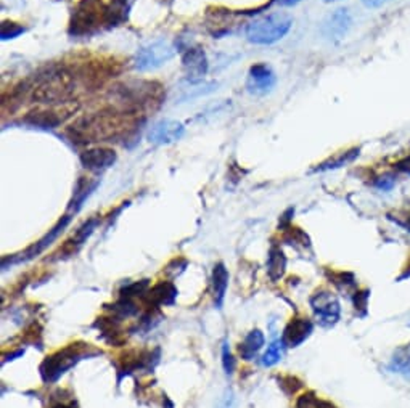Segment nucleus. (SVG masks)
I'll use <instances>...</instances> for the list:
<instances>
[{"label": "nucleus", "mask_w": 410, "mask_h": 408, "mask_svg": "<svg viewBox=\"0 0 410 408\" xmlns=\"http://www.w3.org/2000/svg\"><path fill=\"white\" fill-rule=\"evenodd\" d=\"M116 152L111 148L99 147V148H90L85 150L84 153H80V163L87 170L92 173H104V170L110 169L113 164L116 163Z\"/></svg>", "instance_id": "obj_9"}, {"label": "nucleus", "mask_w": 410, "mask_h": 408, "mask_svg": "<svg viewBox=\"0 0 410 408\" xmlns=\"http://www.w3.org/2000/svg\"><path fill=\"white\" fill-rule=\"evenodd\" d=\"M365 7L369 8H379V7H383V5L390 2V0H362Z\"/></svg>", "instance_id": "obj_29"}, {"label": "nucleus", "mask_w": 410, "mask_h": 408, "mask_svg": "<svg viewBox=\"0 0 410 408\" xmlns=\"http://www.w3.org/2000/svg\"><path fill=\"white\" fill-rule=\"evenodd\" d=\"M264 346V335L259 330H253L248 333V336L241 342L239 347V352L243 360H253L256 357V354L261 351Z\"/></svg>", "instance_id": "obj_17"}, {"label": "nucleus", "mask_w": 410, "mask_h": 408, "mask_svg": "<svg viewBox=\"0 0 410 408\" xmlns=\"http://www.w3.org/2000/svg\"><path fill=\"white\" fill-rule=\"evenodd\" d=\"M127 10L126 0H84L73 13L69 32L73 36H89L101 26H116L126 20Z\"/></svg>", "instance_id": "obj_2"}, {"label": "nucleus", "mask_w": 410, "mask_h": 408, "mask_svg": "<svg viewBox=\"0 0 410 408\" xmlns=\"http://www.w3.org/2000/svg\"><path fill=\"white\" fill-rule=\"evenodd\" d=\"M301 0H277L278 5H282V7H293V5L299 3Z\"/></svg>", "instance_id": "obj_31"}, {"label": "nucleus", "mask_w": 410, "mask_h": 408, "mask_svg": "<svg viewBox=\"0 0 410 408\" xmlns=\"http://www.w3.org/2000/svg\"><path fill=\"white\" fill-rule=\"evenodd\" d=\"M90 351L89 344H71L68 347L62 349L53 356L47 357L44 363L41 365V374L44 378L45 383H53L58 378L68 372L69 368L74 367L79 360H83L84 357L95 356V351Z\"/></svg>", "instance_id": "obj_5"}, {"label": "nucleus", "mask_w": 410, "mask_h": 408, "mask_svg": "<svg viewBox=\"0 0 410 408\" xmlns=\"http://www.w3.org/2000/svg\"><path fill=\"white\" fill-rule=\"evenodd\" d=\"M222 365H224V370L227 374H232L235 370V358L232 357L230 354V349L227 344H224L222 347Z\"/></svg>", "instance_id": "obj_27"}, {"label": "nucleus", "mask_w": 410, "mask_h": 408, "mask_svg": "<svg viewBox=\"0 0 410 408\" xmlns=\"http://www.w3.org/2000/svg\"><path fill=\"white\" fill-rule=\"evenodd\" d=\"M76 80L68 69L50 68L36 79L31 87V99L42 105H62L74 95Z\"/></svg>", "instance_id": "obj_3"}, {"label": "nucleus", "mask_w": 410, "mask_h": 408, "mask_svg": "<svg viewBox=\"0 0 410 408\" xmlns=\"http://www.w3.org/2000/svg\"><path fill=\"white\" fill-rule=\"evenodd\" d=\"M285 347H287V346H285L283 340L282 341H280V340L274 341L272 344L267 347L266 354L262 356V365H264V367H272V365H275L277 362L282 360Z\"/></svg>", "instance_id": "obj_23"}, {"label": "nucleus", "mask_w": 410, "mask_h": 408, "mask_svg": "<svg viewBox=\"0 0 410 408\" xmlns=\"http://www.w3.org/2000/svg\"><path fill=\"white\" fill-rule=\"evenodd\" d=\"M55 408H68V407H64V405H57Z\"/></svg>", "instance_id": "obj_33"}, {"label": "nucleus", "mask_w": 410, "mask_h": 408, "mask_svg": "<svg viewBox=\"0 0 410 408\" xmlns=\"http://www.w3.org/2000/svg\"><path fill=\"white\" fill-rule=\"evenodd\" d=\"M24 28L23 26L12 23V21H5L2 24V41H8V39H15L20 34H23Z\"/></svg>", "instance_id": "obj_25"}, {"label": "nucleus", "mask_w": 410, "mask_h": 408, "mask_svg": "<svg viewBox=\"0 0 410 408\" xmlns=\"http://www.w3.org/2000/svg\"><path fill=\"white\" fill-rule=\"evenodd\" d=\"M359 156V150L354 148L351 150V152H346V153H341L339 156L333 158L330 161H327V163L320 164L319 168H317V170H330V169H338L341 168V166L348 164V163H353V161Z\"/></svg>", "instance_id": "obj_22"}, {"label": "nucleus", "mask_w": 410, "mask_h": 408, "mask_svg": "<svg viewBox=\"0 0 410 408\" xmlns=\"http://www.w3.org/2000/svg\"><path fill=\"white\" fill-rule=\"evenodd\" d=\"M176 48L167 41H156L153 44L140 48L136 55V68L139 71H152L163 66L171 58H174Z\"/></svg>", "instance_id": "obj_6"}, {"label": "nucleus", "mask_w": 410, "mask_h": 408, "mask_svg": "<svg viewBox=\"0 0 410 408\" xmlns=\"http://www.w3.org/2000/svg\"><path fill=\"white\" fill-rule=\"evenodd\" d=\"M351 28V15L346 8H338L327 16L322 24V36L330 42H339L344 39Z\"/></svg>", "instance_id": "obj_7"}, {"label": "nucleus", "mask_w": 410, "mask_h": 408, "mask_svg": "<svg viewBox=\"0 0 410 408\" xmlns=\"http://www.w3.org/2000/svg\"><path fill=\"white\" fill-rule=\"evenodd\" d=\"M69 220H71V217L69 216H64L60 222H58L55 227H53L52 230H48V233L44 236V238L37 241V243L34 246H31V248L24 252V254H21L20 257H16V259H13V262H21V261H29L32 259V257L39 256L42 251L47 249L48 246H50L53 241H55L58 236H60L63 233V230L66 228V225L69 224Z\"/></svg>", "instance_id": "obj_13"}, {"label": "nucleus", "mask_w": 410, "mask_h": 408, "mask_svg": "<svg viewBox=\"0 0 410 408\" xmlns=\"http://www.w3.org/2000/svg\"><path fill=\"white\" fill-rule=\"evenodd\" d=\"M397 224L402 225V227H406L409 230V232H410V216H406V217H404V220L397 219Z\"/></svg>", "instance_id": "obj_32"}, {"label": "nucleus", "mask_w": 410, "mask_h": 408, "mask_svg": "<svg viewBox=\"0 0 410 408\" xmlns=\"http://www.w3.org/2000/svg\"><path fill=\"white\" fill-rule=\"evenodd\" d=\"M296 408H334V407L332 404H328V402L319 399V397H316L314 394H304L303 397H299Z\"/></svg>", "instance_id": "obj_24"}, {"label": "nucleus", "mask_w": 410, "mask_h": 408, "mask_svg": "<svg viewBox=\"0 0 410 408\" xmlns=\"http://www.w3.org/2000/svg\"><path fill=\"white\" fill-rule=\"evenodd\" d=\"M397 170L410 174V158H406L404 161H401V163L397 164Z\"/></svg>", "instance_id": "obj_30"}, {"label": "nucleus", "mask_w": 410, "mask_h": 408, "mask_svg": "<svg viewBox=\"0 0 410 408\" xmlns=\"http://www.w3.org/2000/svg\"><path fill=\"white\" fill-rule=\"evenodd\" d=\"M136 127L134 115L126 111L108 110L79 119L68 131V136L76 143H97V142H118L127 137Z\"/></svg>", "instance_id": "obj_1"}, {"label": "nucleus", "mask_w": 410, "mask_h": 408, "mask_svg": "<svg viewBox=\"0 0 410 408\" xmlns=\"http://www.w3.org/2000/svg\"><path fill=\"white\" fill-rule=\"evenodd\" d=\"M275 85V74L267 64H255L250 69V74H248V82L246 87L251 94L255 95H264L271 92L272 87Z\"/></svg>", "instance_id": "obj_11"}, {"label": "nucleus", "mask_w": 410, "mask_h": 408, "mask_svg": "<svg viewBox=\"0 0 410 408\" xmlns=\"http://www.w3.org/2000/svg\"><path fill=\"white\" fill-rule=\"evenodd\" d=\"M95 225H97V220L92 219V220H89V222H85L83 227H79L76 235H74L69 241H66V245H64V248H63V252H68V254L76 252L80 246L85 243V240L89 238L92 232H94Z\"/></svg>", "instance_id": "obj_18"}, {"label": "nucleus", "mask_w": 410, "mask_h": 408, "mask_svg": "<svg viewBox=\"0 0 410 408\" xmlns=\"http://www.w3.org/2000/svg\"><path fill=\"white\" fill-rule=\"evenodd\" d=\"M395 184H396V180L393 175H381V177H379V179H376L375 187L383 191H388V190H391L393 187H395Z\"/></svg>", "instance_id": "obj_28"}, {"label": "nucleus", "mask_w": 410, "mask_h": 408, "mask_svg": "<svg viewBox=\"0 0 410 408\" xmlns=\"http://www.w3.org/2000/svg\"><path fill=\"white\" fill-rule=\"evenodd\" d=\"M311 305L314 314L320 320L322 325H333L339 319V303L330 293L320 291L316 293L311 299Z\"/></svg>", "instance_id": "obj_8"}, {"label": "nucleus", "mask_w": 410, "mask_h": 408, "mask_svg": "<svg viewBox=\"0 0 410 408\" xmlns=\"http://www.w3.org/2000/svg\"><path fill=\"white\" fill-rule=\"evenodd\" d=\"M393 368L406 373L410 378V354H407V356H396L395 360H393Z\"/></svg>", "instance_id": "obj_26"}, {"label": "nucleus", "mask_w": 410, "mask_h": 408, "mask_svg": "<svg viewBox=\"0 0 410 408\" xmlns=\"http://www.w3.org/2000/svg\"><path fill=\"white\" fill-rule=\"evenodd\" d=\"M147 294H148L150 303H153L155 305H169V304H174V299L177 296V289L172 283L163 282L153 286Z\"/></svg>", "instance_id": "obj_15"}, {"label": "nucleus", "mask_w": 410, "mask_h": 408, "mask_svg": "<svg viewBox=\"0 0 410 408\" xmlns=\"http://www.w3.org/2000/svg\"><path fill=\"white\" fill-rule=\"evenodd\" d=\"M97 187V182H94V184H90V182L87 179H80L78 182L76 189H74V196H73V201H71V206H69V209L74 212H78L80 206H83V203L85 201V198H87L92 191L95 190Z\"/></svg>", "instance_id": "obj_20"}, {"label": "nucleus", "mask_w": 410, "mask_h": 408, "mask_svg": "<svg viewBox=\"0 0 410 408\" xmlns=\"http://www.w3.org/2000/svg\"><path fill=\"white\" fill-rule=\"evenodd\" d=\"M323 2H337V0H323Z\"/></svg>", "instance_id": "obj_34"}, {"label": "nucleus", "mask_w": 410, "mask_h": 408, "mask_svg": "<svg viewBox=\"0 0 410 408\" xmlns=\"http://www.w3.org/2000/svg\"><path fill=\"white\" fill-rule=\"evenodd\" d=\"M285 265H287V259H285L283 252L280 251V248H274L269 252V262H267V272L271 280L277 282L278 278H282L285 273Z\"/></svg>", "instance_id": "obj_19"}, {"label": "nucleus", "mask_w": 410, "mask_h": 408, "mask_svg": "<svg viewBox=\"0 0 410 408\" xmlns=\"http://www.w3.org/2000/svg\"><path fill=\"white\" fill-rule=\"evenodd\" d=\"M26 121L34 126H42L45 129L57 127L62 122L60 117H58L55 112H50V111H32L29 112V116L26 117Z\"/></svg>", "instance_id": "obj_21"}, {"label": "nucleus", "mask_w": 410, "mask_h": 408, "mask_svg": "<svg viewBox=\"0 0 410 408\" xmlns=\"http://www.w3.org/2000/svg\"><path fill=\"white\" fill-rule=\"evenodd\" d=\"M182 64L183 69H185L187 76L190 78V80L202 79L206 76L208 73V58L204 55L203 48L199 47H187L182 50Z\"/></svg>", "instance_id": "obj_10"}, {"label": "nucleus", "mask_w": 410, "mask_h": 408, "mask_svg": "<svg viewBox=\"0 0 410 408\" xmlns=\"http://www.w3.org/2000/svg\"><path fill=\"white\" fill-rule=\"evenodd\" d=\"M183 133H185V127H183L182 122L166 119L156 122L152 127V131L148 133V140L156 145H167L181 140Z\"/></svg>", "instance_id": "obj_12"}, {"label": "nucleus", "mask_w": 410, "mask_h": 408, "mask_svg": "<svg viewBox=\"0 0 410 408\" xmlns=\"http://www.w3.org/2000/svg\"><path fill=\"white\" fill-rule=\"evenodd\" d=\"M312 333V323L307 319L291 320L283 333V342L287 347H298L309 337Z\"/></svg>", "instance_id": "obj_14"}, {"label": "nucleus", "mask_w": 410, "mask_h": 408, "mask_svg": "<svg viewBox=\"0 0 410 408\" xmlns=\"http://www.w3.org/2000/svg\"><path fill=\"white\" fill-rule=\"evenodd\" d=\"M229 286V272L224 264H218L213 270V293H214V303L218 307H220L224 303L225 291Z\"/></svg>", "instance_id": "obj_16"}, {"label": "nucleus", "mask_w": 410, "mask_h": 408, "mask_svg": "<svg viewBox=\"0 0 410 408\" xmlns=\"http://www.w3.org/2000/svg\"><path fill=\"white\" fill-rule=\"evenodd\" d=\"M293 26V20L287 13H271L251 21L246 28V39L251 44L271 45L282 41Z\"/></svg>", "instance_id": "obj_4"}]
</instances>
